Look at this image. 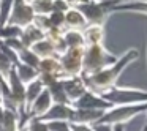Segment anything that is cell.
<instances>
[{
    "label": "cell",
    "instance_id": "obj_4",
    "mask_svg": "<svg viewBox=\"0 0 147 131\" xmlns=\"http://www.w3.org/2000/svg\"><path fill=\"white\" fill-rule=\"evenodd\" d=\"M139 114H147V103L139 104H123V106H111L103 112V117L98 123L111 125V126H125V123L131 122Z\"/></svg>",
    "mask_w": 147,
    "mask_h": 131
},
{
    "label": "cell",
    "instance_id": "obj_31",
    "mask_svg": "<svg viewBox=\"0 0 147 131\" xmlns=\"http://www.w3.org/2000/svg\"><path fill=\"white\" fill-rule=\"evenodd\" d=\"M70 5L67 3V2H63V0H54V10L52 11H60V13H67L68 10H70Z\"/></svg>",
    "mask_w": 147,
    "mask_h": 131
},
{
    "label": "cell",
    "instance_id": "obj_25",
    "mask_svg": "<svg viewBox=\"0 0 147 131\" xmlns=\"http://www.w3.org/2000/svg\"><path fill=\"white\" fill-rule=\"evenodd\" d=\"M13 70H14V63L11 62V58L7 57V55L2 52V49H0V77L7 82Z\"/></svg>",
    "mask_w": 147,
    "mask_h": 131
},
{
    "label": "cell",
    "instance_id": "obj_35",
    "mask_svg": "<svg viewBox=\"0 0 147 131\" xmlns=\"http://www.w3.org/2000/svg\"><path fill=\"white\" fill-rule=\"evenodd\" d=\"M3 82L5 81L0 77V103H2V95H3Z\"/></svg>",
    "mask_w": 147,
    "mask_h": 131
},
{
    "label": "cell",
    "instance_id": "obj_30",
    "mask_svg": "<svg viewBox=\"0 0 147 131\" xmlns=\"http://www.w3.org/2000/svg\"><path fill=\"white\" fill-rule=\"evenodd\" d=\"M49 131H71L68 122H48Z\"/></svg>",
    "mask_w": 147,
    "mask_h": 131
},
{
    "label": "cell",
    "instance_id": "obj_36",
    "mask_svg": "<svg viewBox=\"0 0 147 131\" xmlns=\"http://www.w3.org/2000/svg\"><path fill=\"white\" fill-rule=\"evenodd\" d=\"M3 112H5V106L0 103V123H2V118H3Z\"/></svg>",
    "mask_w": 147,
    "mask_h": 131
},
{
    "label": "cell",
    "instance_id": "obj_18",
    "mask_svg": "<svg viewBox=\"0 0 147 131\" xmlns=\"http://www.w3.org/2000/svg\"><path fill=\"white\" fill-rule=\"evenodd\" d=\"M14 73H16L18 79H19L24 85L33 82V81L38 79V76H40V73H38L36 68L30 67V65H26V63H21V62L14 67Z\"/></svg>",
    "mask_w": 147,
    "mask_h": 131
},
{
    "label": "cell",
    "instance_id": "obj_27",
    "mask_svg": "<svg viewBox=\"0 0 147 131\" xmlns=\"http://www.w3.org/2000/svg\"><path fill=\"white\" fill-rule=\"evenodd\" d=\"M21 130H26V131H49V128H48V122L41 120V118H27V120L24 122Z\"/></svg>",
    "mask_w": 147,
    "mask_h": 131
},
{
    "label": "cell",
    "instance_id": "obj_6",
    "mask_svg": "<svg viewBox=\"0 0 147 131\" xmlns=\"http://www.w3.org/2000/svg\"><path fill=\"white\" fill-rule=\"evenodd\" d=\"M82 60L84 48H68L63 54L59 55V62L65 77L82 76Z\"/></svg>",
    "mask_w": 147,
    "mask_h": 131
},
{
    "label": "cell",
    "instance_id": "obj_19",
    "mask_svg": "<svg viewBox=\"0 0 147 131\" xmlns=\"http://www.w3.org/2000/svg\"><path fill=\"white\" fill-rule=\"evenodd\" d=\"M43 90H45V85H43V82L40 79H35L33 82H30L26 85V118H27V111H29V107L40 96V93H41Z\"/></svg>",
    "mask_w": 147,
    "mask_h": 131
},
{
    "label": "cell",
    "instance_id": "obj_38",
    "mask_svg": "<svg viewBox=\"0 0 147 131\" xmlns=\"http://www.w3.org/2000/svg\"><path fill=\"white\" fill-rule=\"evenodd\" d=\"M141 131H147V123H146V125H144V126H142V130H141Z\"/></svg>",
    "mask_w": 147,
    "mask_h": 131
},
{
    "label": "cell",
    "instance_id": "obj_28",
    "mask_svg": "<svg viewBox=\"0 0 147 131\" xmlns=\"http://www.w3.org/2000/svg\"><path fill=\"white\" fill-rule=\"evenodd\" d=\"M18 57H19V62H21V63L30 65V67H33V68H36V67H38V63H40V58L36 57V55L33 54V52L30 51L29 48H24L22 51L18 54Z\"/></svg>",
    "mask_w": 147,
    "mask_h": 131
},
{
    "label": "cell",
    "instance_id": "obj_37",
    "mask_svg": "<svg viewBox=\"0 0 147 131\" xmlns=\"http://www.w3.org/2000/svg\"><path fill=\"white\" fill-rule=\"evenodd\" d=\"M114 131H125V126L119 125V126H114Z\"/></svg>",
    "mask_w": 147,
    "mask_h": 131
},
{
    "label": "cell",
    "instance_id": "obj_33",
    "mask_svg": "<svg viewBox=\"0 0 147 131\" xmlns=\"http://www.w3.org/2000/svg\"><path fill=\"white\" fill-rule=\"evenodd\" d=\"M92 126H93V131H114V126H111V125L95 123V125H92Z\"/></svg>",
    "mask_w": 147,
    "mask_h": 131
},
{
    "label": "cell",
    "instance_id": "obj_39",
    "mask_svg": "<svg viewBox=\"0 0 147 131\" xmlns=\"http://www.w3.org/2000/svg\"><path fill=\"white\" fill-rule=\"evenodd\" d=\"M26 2H29V3H30V2H32V0H26Z\"/></svg>",
    "mask_w": 147,
    "mask_h": 131
},
{
    "label": "cell",
    "instance_id": "obj_2",
    "mask_svg": "<svg viewBox=\"0 0 147 131\" xmlns=\"http://www.w3.org/2000/svg\"><path fill=\"white\" fill-rule=\"evenodd\" d=\"M123 0H87L78 5V10L84 14L87 24L92 26H105L106 21L114 13V7Z\"/></svg>",
    "mask_w": 147,
    "mask_h": 131
},
{
    "label": "cell",
    "instance_id": "obj_8",
    "mask_svg": "<svg viewBox=\"0 0 147 131\" xmlns=\"http://www.w3.org/2000/svg\"><path fill=\"white\" fill-rule=\"evenodd\" d=\"M60 81H62L65 95H67V99L70 104H74L87 92V85L82 76H70V77H63Z\"/></svg>",
    "mask_w": 147,
    "mask_h": 131
},
{
    "label": "cell",
    "instance_id": "obj_1",
    "mask_svg": "<svg viewBox=\"0 0 147 131\" xmlns=\"http://www.w3.org/2000/svg\"><path fill=\"white\" fill-rule=\"evenodd\" d=\"M138 57H139V51L134 48H130L122 55H119L115 58V62H112L106 68L96 71L95 74H90V76H82L84 81H86L87 90H92L95 93H103L108 89H111V87L117 85V81L120 77V74L133 62H136Z\"/></svg>",
    "mask_w": 147,
    "mask_h": 131
},
{
    "label": "cell",
    "instance_id": "obj_20",
    "mask_svg": "<svg viewBox=\"0 0 147 131\" xmlns=\"http://www.w3.org/2000/svg\"><path fill=\"white\" fill-rule=\"evenodd\" d=\"M30 51H32L40 60H41V58H48V57H54V55H57L55 54L54 46H52V43L49 41V40H46V36L41 40V41L36 43V44H33L32 48H30Z\"/></svg>",
    "mask_w": 147,
    "mask_h": 131
},
{
    "label": "cell",
    "instance_id": "obj_29",
    "mask_svg": "<svg viewBox=\"0 0 147 131\" xmlns=\"http://www.w3.org/2000/svg\"><path fill=\"white\" fill-rule=\"evenodd\" d=\"M32 24L38 27L41 32H45V35H46V32L51 29V22H49V17L48 16H35Z\"/></svg>",
    "mask_w": 147,
    "mask_h": 131
},
{
    "label": "cell",
    "instance_id": "obj_24",
    "mask_svg": "<svg viewBox=\"0 0 147 131\" xmlns=\"http://www.w3.org/2000/svg\"><path fill=\"white\" fill-rule=\"evenodd\" d=\"M22 29L14 24H7V26L0 27V41H8V40H16L21 36Z\"/></svg>",
    "mask_w": 147,
    "mask_h": 131
},
{
    "label": "cell",
    "instance_id": "obj_17",
    "mask_svg": "<svg viewBox=\"0 0 147 131\" xmlns=\"http://www.w3.org/2000/svg\"><path fill=\"white\" fill-rule=\"evenodd\" d=\"M45 36H46L45 32H41L36 26L30 24V26H27V27H24V29H22V33H21L19 40H21V43H22L26 48L30 49L33 44H36L38 41H41Z\"/></svg>",
    "mask_w": 147,
    "mask_h": 131
},
{
    "label": "cell",
    "instance_id": "obj_12",
    "mask_svg": "<svg viewBox=\"0 0 147 131\" xmlns=\"http://www.w3.org/2000/svg\"><path fill=\"white\" fill-rule=\"evenodd\" d=\"M105 111H90V109H78L74 107L73 115H71V122L70 123H76V125H95L100 122V118L103 117Z\"/></svg>",
    "mask_w": 147,
    "mask_h": 131
},
{
    "label": "cell",
    "instance_id": "obj_13",
    "mask_svg": "<svg viewBox=\"0 0 147 131\" xmlns=\"http://www.w3.org/2000/svg\"><path fill=\"white\" fill-rule=\"evenodd\" d=\"M63 26L65 30H79V32H82L89 24H87L84 14L76 7H71L63 16Z\"/></svg>",
    "mask_w": 147,
    "mask_h": 131
},
{
    "label": "cell",
    "instance_id": "obj_34",
    "mask_svg": "<svg viewBox=\"0 0 147 131\" xmlns=\"http://www.w3.org/2000/svg\"><path fill=\"white\" fill-rule=\"evenodd\" d=\"M63 2H67L70 7H78V5L84 3V2H87V0H63Z\"/></svg>",
    "mask_w": 147,
    "mask_h": 131
},
{
    "label": "cell",
    "instance_id": "obj_3",
    "mask_svg": "<svg viewBox=\"0 0 147 131\" xmlns=\"http://www.w3.org/2000/svg\"><path fill=\"white\" fill-rule=\"evenodd\" d=\"M117 55L105 48V44H93L84 48V60H82V76H90L96 71L106 68L115 62Z\"/></svg>",
    "mask_w": 147,
    "mask_h": 131
},
{
    "label": "cell",
    "instance_id": "obj_26",
    "mask_svg": "<svg viewBox=\"0 0 147 131\" xmlns=\"http://www.w3.org/2000/svg\"><path fill=\"white\" fill-rule=\"evenodd\" d=\"M13 5H14V0H0V27L8 24Z\"/></svg>",
    "mask_w": 147,
    "mask_h": 131
},
{
    "label": "cell",
    "instance_id": "obj_23",
    "mask_svg": "<svg viewBox=\"0 0 147 131\" xmlns=\"http://www.w3.org/2000/svg\"><path fill=\"white\" fill-rule=\"evenodd\" d=\"M30 7L35 16H49L54 10V0H32Z\"/></svg>",
    "mask_w": 147,
    "mask_h": 131
},
{
    "label": "cell",
    "instance_id": "obj_7",
    "mask_svg": "<svg viewBox=\"0 0 147 131\" xmlns=\"http://www.w3.org/2000/svg\"><path fill=\"white\" fill-rule=\"evenodd\" d=\"M33 17H35V13H33L29 2H26V0H14L8 24H14V26L24 29V27L30 26L33 22Z\"/></svg>",
    "mask_w": 147,
    "mask_h": 131
},
{
    "label": "cell",
    "instance_id": "obj_15",
    "mask_svg": "<svg viewBox=\"0 0 147 131\" xmlns=\"http://www.w3.org/2000/svg\"><path fill=\"white\" fill-rule=\"evenodd\" d=\"M82 36H84V43L86 46H93V44H103L105 41V26H89L82 30Z\"/></svg>",
    "mask_w": 147,
    "mask_h": 131
},
{
    "label": "cell",
    "instance_id": "obj_16",
    "mask_svg": "<svg viewBox=\"0 0 147 131\" xmlns=\"http://www.w3.org/2000/svg\"><path fill=\"white\" fill-rule=\"evenodd\" d=\"M115 11H122V13H138L147 16V0H123L120 3L114 7Z\"/></svg>",
    "mask_w": 147,
    "mask_h": 131
},
{
    "label": "cell",
    "instance_id": "obj_21",
    "mask_svg": "<svg viewBox=\"0 0 147 131\" xmlns=\"http://www.w3.org/2000/svg\"><path fill=\"white\" fill-rule=\"evenodd\" d=\"M63 41H65L67 49L68 48H86L82 32H79V30H65Z\"/></svg>",
    "mask_w": 147,
    "mask_h": 131
},
{
    "label": "cell",
    "instance_id": "obj_5",
    "mask_svg": "<svg viewBox=\"0 0 147 131\" xmlns=\"http://www.w3.org/2000/svg\"><path fill=\"white\" fill-rule=\"evenodd\" d=\"M103 99L111 106H123V104H139L147 103V90L138 89V87H120L114 85L106 92L100 93Z\"/></svg>",
    "mask_w": 147,
    "mask_h": 131
},
{
    "label": "cell",
    "instance_id": "obj_14",
    "mask_svg": "<svg viewBox=\"0 0 147 131\" xmlns=\"http://www.w3.org/2000/svg\"><path fill=\"white\" fill-rule=\"evenodd\" d=\"M36 70H38L40 74H49V76H54L55 79H63L65 77L57 55L48 57V58H41L38 67H36Z\"/></svg>",
    "mask_w": 147,
    "mask_h": 131
},
{
    "label": "cell",
    "instance_id": "obj_11",
    "mask_svg": "<svg viewBox=\"0 0 147 131\" xmlns=\"http://www.w3.org/2000/svg\"><path fill=\"white\" fill-rule=\"evenodd\" d=\"M74 106L68 104V103H54L48 114L41 118L45 122H71V115H73Z\"/></svg>",
    "mask_w": 147,
    "mask_h": 131
},
{
    "label": "cell",
    "instance_id": "obj_22",
    "mask_svg": "<svg viewBox=\"0 0 147 131\" xmlns=\"http://www.w3.org/2000/svg\"><path fill=\"white\" fill-rule=\"evenodd\" d=\"M46 90L49 92V95H51V98H52V101H54V103H68L67 95H65V90H63V85H62V81L60 79L51 82L48 87H46ZM68 104H70V103H68Z\"/></svg>",
    "mask_w": 147,
    "mask_h": 131
},
{
    "label": "cell",
    "instance_id": "obj_40",
    "mask_svg": "<svg viewBox=\"0 0 147 131\" xmlns=\"http://www.w3.org/2000/svg\"><path fill=\"white\" fill-rule=\"evenodd\" d=\"M19 131H26V130H19Z\"/></svg>",
    "mask_w": 147,
    "mask_h": 131
},
{
    "label": "cell",
    "instance_id": "obj_9",
    "mask_svg": "<svg viewBox=\"0 0 147 131\" xmlns=\"http://www.w3.org/2000/svg\"><path fill=\"white\" fill-rule=\"evenodd\" d=\"M73 106L78 109H90V111H106L111 107V104L106 99H103L100 93H95L92 90H87Z\"/></svg>",
    "mask_w": 147,
    "mask_h": 131
},
{
    "label": "cell",
    "instance_id": "obj_32",
    "mask_svg": "<svg viewBox=\"0 0 147 131\" xmlns=\"http://www.w3.org/2000/svg\"><path fill=\"white\" fill-rule=\"evenodd\" d=\"M71 131H93V126L90 125H76V123H70Z\"/></svg>",
    "mask_w": 147,
    "mask_h": 131
},
{
    "label": "cell",
    "instance_id": "obj_10",
    "mask_svg": "<svg viewBox=\"0 0 147 131\" xmlns=\"http://www.w3.org/2000/svg\"><path fill=\"white\" fill-rule=\"evenodd\" d=\"M52 104H54V101H52L49 92L45 89L41 93H40L38 98L32 103V106L29 107V111H27V118H43L46 114H48V111L51 109ZM27 118H26V120H27ZM21 128H22V126H21Z\"/></svg>",
    "mask_w": 147,
    "mask_h": 131
}]
</instances>
